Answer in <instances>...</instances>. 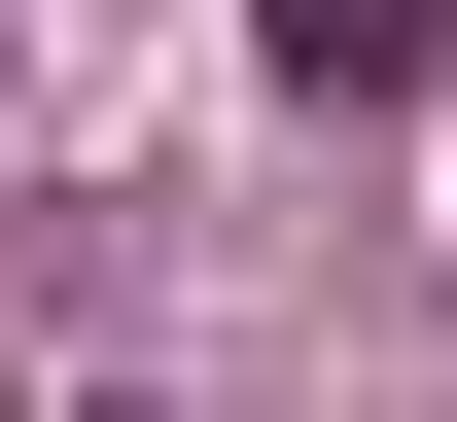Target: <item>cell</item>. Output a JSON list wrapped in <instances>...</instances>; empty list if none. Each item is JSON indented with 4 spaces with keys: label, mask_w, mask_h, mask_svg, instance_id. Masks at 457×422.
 Wrapping results in <instances>:
<instances>
[{
    "label": "cell",
    "mask_w": 457,
    "mask_h": 422,
    "mask_svg": "<svg viewBox=\"0 0 457 422\" xmlns=\"http://www.w3.org/2000/svg\"><path fill=\"white\" fill-rule=\"evenodd\" d=\"M246 70H317V106H422V70H457V0H246Z\"/></svg>",
    "instance_id": "6da1fadb"
}]
</instances>
